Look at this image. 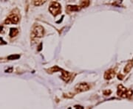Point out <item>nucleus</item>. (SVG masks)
<instances>
[{"instance_id":"f03ea898","label":"nucleus","mask_w":133,"mask_h":109,"mask_svg":"<svg viewBox=\"0 0 133 109\" xmlns=\"http://www.w3.org/2000/svg\"><path fill=\"white\" fill-rule=\"evenodd\" d=\"M20 20V16L19 12L15 13V11L11 12V13L9 15V16L6 19L5 23L6 24H17Z\"/></svg>"},{"instance_id":"39448f33","label":"nucleus","mask_w":133,"mask_h":109,"mask_svg":"<svg viewBox=\"0 0 133 109\" xmlns=\"http://www.w3.org/2000/svg\"><path fill=\"white\" fill-rule=\"evenodd\" d=\"M89 84L86 83H79L75 87V90L77 93H80V92H82V91H86L89 89Z\"/></svg>"},{"instance_id":"9b49d317","label":"nucleus","mask_w":133,"mask_h":109,"mask_svg":"<svg viewBox=\"0 0 133 109\" xmlns=\"http://www.w3.org/2000/svg\"><path fill=\"white\" fill-rule=\"evenodd\" d=\"M89 5V1H83V2H81V5H80V7H81V8H84V7H87Z\"/></svg>"},{"instance_id":"6e6552de","label":"nucleus","mask_w":133,"mask_h":109,"mask_svg":"<svg viewBox=\"0 0 133 109\" xmlns=\"http://www.w3.org/2000/svg\"><path fill=\"white\" fill-rule=\"evenodd\" d=\"M19 33V30L16 28H11L10 30V36L11 37H15Z\"/></svg>"},{"instance_id":"20e7f679","label":"nucleus","mask_w":133,"mask_h":109,"mask_svg":"<svg viewBox=\"0 0 133 109\" xmlns=\"http://www.w3.org/2000/svg\"><path fill=\"white\" fill-rule=\"evenodd\" d=\"M49 11L53 16H57L61 12V8L60 4L56 2H53L49 7Z\"/></svg>"},{"instance_id":"f8f14e48","label":"nucleus","mask_w":133,"mask_h":109,"mask_svg":"<svg viewBox=\"0 0 133 109\" xmlns=\"http://www.w3.org/2000/svg\"><path fill=\"white\" fill-rule=\"evenodd\" d=\"M44 1H42V0H39V1H34V5H37V6H39V5H42V4H44Z\"/></svg>"},{"instance_id":"f257e3e1","label":"nucleus","mask_w":133,"mask_h":109,"mask_svg":"<svg viewBox=\"0 0 133 109\" xmlns=\"http://www.w3.org/2000/svg\"><path fill=\"white\" fill-rule=\"evenodd\" d=\"M118 95L123 98H129L132 95V91L124 88L122 85H119L118 87Z\"/></svg>"},{"instance_id":"ddd939ff","label":"nucleus","mask_w":133,"mask_h":109,"mask_svg":"<svg viewBox=\"0 0 133 109\" xmlns=\"http://www.w3.org/2000/svg\"><path fill=\"white\" fill-rule=\"evenodd\" d=\"M76 109H84V108L82 106H80V105H76Z\"/></svg>"},{"instance_id":"9d476101","label":"nucleus","mask_w":133,"mask_h":109,"mask_svg":"<svg viewBox=\"0 0 133 109\" xmlns=\"http://www.w3.org/2000/svg\"><path fill=\"white\" fill-rule=\"evenodd\" d=\"M19 58H20L19 55H11L8 57V60H17Z\"/></svg>"},{"instance_id":"423d86ee","label":"nucleus","mask_w":133,"mask_h":109,"mask_svg":"<svg viewBox=\"0 0 133 109\" xmlns=\"http://www.w3.org/2000/svg\"><path fill=\"white\" fill-rule=\"evenodd\" d=\"M115 70H113V69H109V70H107V71L105 72V73H104V78L106 80H110V79H112L113 77L115 76Z\"/></svg>"},{"instance_id":"7ed1b4c3","label":"nucleus","mask_w":133,"mask_h":109,"mask_svg":"<svg viewBox=\"0 0 133 109\" xmlns=\"http://www.w3.org/2000/svg\"><path fill=\"white\" fill-rule=\"evenodd\" d=\"M44 28L41 25H35L33 28V31L31 33L32 38H41L44 35Z\"/></svg>"},{"instance_id":"1a4fd4ad","label":"nucleus","mask_w":133,"mask_h":109,"mask_svg":"<svg viewBox=\"0 0 133 109\" xmlns=\"http://www.w3.org/2000/svg\"><path fill=\"white\" fill-rule=\"evenodd\" d=\"M132 63L129 62V63H128V64H126V66H125V68H124V72H125L126 73H128V72H130V70L132 69Z\"/></svg>"},{"instance_id":"0eeeda50","label":"nucleus","mask_w":133,"mask_h":109,"mask_svg":"<svg viewBox=\"0 0 133 109\" xmlns=\"http://www.w3.org/2000/svg\"><path fill=\"white\" fill-rule=\"evenodd\" d=\"M81 8L80 6L77 5H69L66 8V10L68 12H72V11H79Z\"/></svg>"}]
</instances>
